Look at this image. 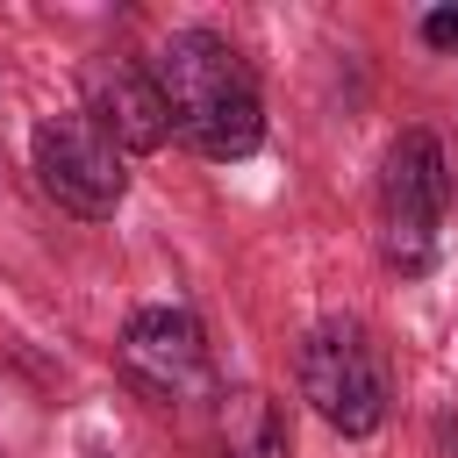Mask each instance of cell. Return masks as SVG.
I'll use <instances>...</instances> for the list:
<instances>
[{"instance_id": "obj_1", "label": "cell", "mask_w": 458, "mask_h": 458, "mask_svg": "<svg viewBox=\"0 0 458 458\" xmlns=\"http://www.w3.org/2000/svg\"><path fill=\"white\" fill-rule=\"evenodd\" d=\"M150 79L172 107V129L200 157L229 165V157H250L265 143V100H258V79L229 36H215V29L165 36V50L150 57Z\"/></svg>"}, {"instance_id": "obj_2", "label": "cell", "mask_w": 458, "mask_h": 458, "mask_svg": "<svg viewBox=\"0 0 458 458\" xmlns=\"http://www.w3.org/2000/svg\"><path fill=\"white\" fill-rule=\"evenodd\" d=\"M451 208V172H444V143L429 129H401L386 143L379 165V258L394 272H429L437 258V222Z\"/></svg>"}, {"instance_id": "obj_3", "label": "cell", "mask_w": 458, "mask_h": 458, "mask_svg": "<svg viewBox=\"0 0 458 458\" xmlns=\"http://www.w3.org/2000/svg\"><path fill=\"white\" fill-rule=\"evenodd\" d=\"M301 401L336 429V437H372L386 422V365L365 344L358 322H322L301 336Z\"/></svg>"}, {"instance_id": "obj_4", "label": "cell", "mask_w": 458, "mask_h": 458, "mask_svg": "<svg viewBox=\"0 0 458 458\" xmlns=\"http://www.w3.org/2000/svg\"><path fill=\"white\" fill-rule=\"evenodd\" d=\"M36 179H43V193L64 208V215H79V222H107L114 208H122V193H129V165H122V143L79 107V114H50L43 129H36Z\"/></svg>"}, {"instance_id": "obj_5", "label": "cell", "mask_w": 458, "mask_h": 458, "mask_svg": "<svg viewBox=\"0 0 458 458\" xmlns=\"http://www.w3.org/2000/svg\"><path fill=\"white\" fill-rule=\"evenodd\" d=\"M122 372L150 401H193L208 394V336L186 308H136L122 329Z\"/></svg>"}, {"instance_id": "obj_6", "label": "cell", "mask_w": 458, "mask_h": 458, "mask_svg": "<svg viewBox=\"0 0 458 458\" xmlns=\"http://www.w3.org/2000/svg\"><path fill=\"white\" fill-rule=\"evenodd\" d=\"M86 114L122 150H165V136H172V107H165L150 64H129V57H93L86 64Z\"/></svg>"}, {"instance_id": "obj_7", "label": "cell", "mask_w": 458, "mask_h": 458, "mask_svg": "<svg viewBox=\"0 0 458 458\" xmlns=\"http://www.w3.org/2000/svg\"><path fill=\"white\" fill-rule=\"evenodd\" d=\"M215 444H222V458H293L286 408H279L265 386L222 394V408H215Z\"/></svg>"}, {"instance_id": "obj_8", "label": "cell", "mask_w": 458, "mask_h": 458, "mask_svg": "<svg viewBox=\"0 0 458 458\" xmlns=\"http://www.w3.org/2000/svg\"><path fill=\"white\" fill-rule=\"evenodd\" d=\"M422 43H429V50H458V7L422 14Z\"/></svg>"}]
</instances>
